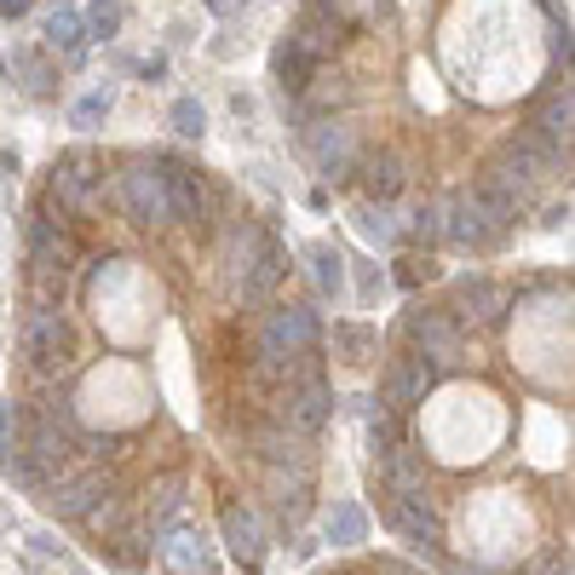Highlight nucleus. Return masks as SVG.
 I'll return each mask as SVG.
<instances>
[{"label":"nucleus","mask_w":575,"mask_h":575,"mask_svg":"<svg viewBox=\"0 0 575 575\" xmlns=\"http://www.w3.org/2000/svg\"><path fill=\"white\" fill-rule=\"evenodd\" d=\"M317 311L311 306H277L259 322V340H254V357L265 380H288L294 368H306L317 357Z\"/></svg>","instance_id":"1"},{"label":"nucleus","mask_w":575,"mask_h":575,"mask_svg":"<svg viewBox=\"0 0 575 575\" xmlns=\"http://www.w3.org/2000/svg\"><path fill=\"white\" fill-rule=\"evenodd\" d=\"M512 219H518V208L507 202L501 190H489V185H472V190H461L455 202H443V236L449 242H461V247H495L507 231H512Z\"/></svg>","instance_id":"2"},{"label":"nucleus","mask_w":575,"mask_h":575,"mask_svg":"<svg viewBox=\"0 0 575 575\" xmlns=\"http://www.w3.org/2000/svg\"><path fill=\"white\" fill-rule=\"evenodd\" d=\"M18 345L30 357L35 374H58L75 363V329L58 306H30L23 311V329H18Z\"/></svg>","instance_id":"3"},{"label":"nucleus","mask_w":575,"mask_h":575,"mask_svg":"<svg viewBox=\"0 0 575 575\" xmlns=\"http://www.w3.org/2000/svg\"><path fill=\"white\" fill-rule=\"evenodd\" d=\"M115 196H121V208H128V219H133V224H173L162 156H156V162H133V167H121Z\"/></svg>","instance_id":"4"},{"label":"nucleus","mask_w":575,"mask_h":575,"mask_svg":"<svg viewBox=\"0 0 575 575\" xmlns=\"http://www.w3.org/2000/svg\"><path fill=\"white\" fill-rule=\"evenodd\" d=\"M110 489H115V478L104 466H81V472H58V478L46 484L41 501H46V512H53L58 523H81Z\"/></svg>","instance_id":"5"},{"label":"nucleus","mask_w":575,"mask_h":575,"mask_svg":"<svg viewBox=\"0 0 575 575\" xmlns=\"http://www.w3.org/2000/svg\"><path fill=\"white\" fill-rule=\"evenodd\" d=\"M403 334H409V352L432 363V374H449L461 363V322L449 311H427V306L409 311L403 317Z\"/></svg>","instance_id":"6"},{"label":"nucleus","mask_w":575,"mask_h":575,"mask_svg":"<svg viewBox=\"0 0 575 575\" xmlns=\"http://www.w3.org/2000/svg\"><path fill=\"white\" fill-rule=\"evenodd\" d=\"M162 173H167V208H173V219H179V224H208V231H213L224 196L196 167H179V162H167V156H162Z\"/></svg>","instance_id":"7"},{"label":"nucleus","mask_w":575,"mask_h":575,"mask_svg":"<svg viewBox=\"0 0 575 575\" xmlns=\"http://www.w3.org/2000/svg\"><path fill=\"white\" fill-rule=\"evenodd\" d=\"M98 179H104V173H98V156H92V150H69V156L53 162V179H46V202L81 213V208L98 202Z\"/></svg>","instance_id":"8"},{"label":"nucleus","mask_w":575,"mask_h":575,"mask_svg":"<svg viewBox=\"0 0 575 575\" xmlns=\"http://www.w3.org/2000/svg\"><path fill=\"white\" fill-rule=\"evenodd\" d=\"M432 386H438V374H432L427 357L397 352V357L386 363V374H380V403H386L391 414H409V409H420V403L432 397Z\"/></svg>","instance_id":"9"},{"label":"nucleus","mask_w":575,"mask_h":575,"mask_svg":"<svg viewBox=\"0 0 575 575\" xmlns=\"http://www.w3.org/2000/svg\"><path fill=\"white\" fill-rule=\"evenodd\" d=\"M306 144H311V162H317V173H322V179H352V173H357V156H363V150H357V133L352 128H345V121H311V128H306Z\"/></svg>","instance_id":"10"},{"label":"nucleus","mask_w":575,"mask_h":575,"mask_svg":"<svg viewBox=\"0 0 575 575\" xmlns=\"http://www.w3.org/2000/svg\"><path fill=\"white\" fill-rule=\"evenodd\" d=\"M150 553L162 559V570H167V575H213V541H208L202 530H185V523L162 530Z\"/></svg>","instance_id":"11"},{"label":"nucleus","mask_w":575,"mask_h":575,"mask_svg":"<svg viewBox=\"0 0 575 575\" xmlns=\"http://www.w3.org/2000/svg\"><path fill=\"white\" fill-rule=\"evenodd\" d=\"M374 478H380V489H391V495H427V449L397 438L391 449L374 455Z\"/></svg>","instance_id":"12"},{"label":"nucleus","mask_w":575,"mask_h":575,"mask_svg":"<svg viewBox=\"0 0 575 575\" xmlns=\"http://www.w3.org/2000/svg\"><path fill=\"white\" fill-rule=\"evenodd\" d=\"M334 414V391H329V380L322 374H306L294 391H288V409H283V427H294V432H322V420Z\"/></svg>","instance_id":"13"},{"label":"nucleus","mask_w":575,"mask_h":575,"mask_svg":"<svg viewBox=\"0 0 575 575\" xmlns=\"http://www.w3.org/2000/svg\"><path fill=\"white\" fill-rule=\"evenodd\" d=\"M283 270H288V254H283V242L277 236H265V247L254 254V265L236 277V294H242V306H265L270 288L283 283Z\"/></svg>","instance_id":"14"},{"label":"nucleus","mask_w":575,"mask_h":575,"mask_svg":"<svg viewBox=\"0 0 575 575\" xmlns=\"http://www.w3.org/2000/svg\"><path fill=\"white\" fill-rule=\"evenodd\" d=\"M357 179H363V196L368 202H397V196H403V156H397V150H374V156H357Z\"/></svg>","instance_id":"15"},{"label":"nucleus","mask_w":575,"mask_h":575,"mask_svg":"<svg viewBox=\"0 0 575 575\" xmlns=\"http://www.w3.org/2000/svg\"><path fill=\"white\" fill-rule=\"evenodd\" d=\"M449 299H455V311H461V317H472V322H489V329L507 317V294L495 288L489 277H472V270H466V277H455Z\"/></svg>","instance_id":"16"},{"label":"nucleus","mask_w":575,"mask_h":575,"mask_svg":"<svg viewBox=\"0 0 575 575\" xmlns=\"http://www.w3.org/2000/svg\"><path fill=\"white\" fill-rule=\"evenodd\" d=\"M265 489H270V507L283 512V523H299L311 507V466H270Z\"/></svg>","instance_id":"17"},{"label":"nucleus","mask_w":575,"mask_h":575,"mask_svg":"<svg viewBox=\"0 0 575 575\" xmlns=\"http://www.w3.org/2000/svg\"><path fill=\"white\" fill-rule=\"evenodd\" d=\"M386 523L397 535H409V541H438V512L427 507V495H391L386 489V501H380Z\"/></svg>","instance_id":"18"},{"label":"nucleus","mask_w":575,"mask_h":575,"mask_svg":"<svg viewBox=\"0 0 575 575\" xmlns=\"http://www.w3.org/2000/svg\"><path fill=\"white\" fill-rule=\"evenodd\" d=\"M224 546H231V559L242 570H259L265 564V530H259V518L247 512V507H224Z\"/></svg>","instance_id":"19"},{"label":"nucleus","mask_w":575,"mask_h":575,"mask_svg":"<svg viewBox=\"0 0 575 575\" xmlns=\"http://www.w3.org/2000/svg\"><path fill=\"white\" fill-rule=\"evenodd\" d=\"M254 455L265 466H311V438L277 420V427H259L254 432Z\"/></svg>","instance_id":"20"},{"label":"nucleus","mask_w":575,"mask_h":575,"mask_svg":"<svg viewBox=\"0 0 575 575\" xmlns=\"http://www.w3.org/2000/svg\"><path fill=\"white\" fill-rule=\"evenodd\" d=\"M317 64H322V58H311L294 35H288V41H277V53H270V75H277V87H283V92H294V98H306V92H311Z\"/></svg>","instance_id":"21"},{"label":"nucleus","mask_w":575,"mask_h":575,"mask_svg":"<svg viewBox=\"0 0 575 575\" xmlns=\"http://www.w3.org/2000/svg\"><path fill=\"white\" fill-rule=\"evenodd\" d=\"M294 41L306 46L311 58H329L334 46L345 41V23H340V12H322V7H306L299 12V23H294Z\"/></svg>","instance_id":"22"},{"label":"nucleus","mask_w":575,"mask_h":575,"mask_svg":"<svg viewBox=\"0 0 575 575\" xmlns=\"http://www.w3.org/2000/svg\"><path fill=\"white\" fill-rule=\"evenodd\" d=\"M570 121H575V104H570V87H553L535 104V121H530V133H541L546 144H559L570 150Z\"/></svg>","instance_id":"23"},{"label":"nucleus","mask_w":575,"mask_h":575,"mask_svg":"<svg viewBox=\"0 0 575 575\" xmlns=\"http://www.w3.org/2000/svg\"><path fill=\"white\" fill-rule=\"evenodd\" d=\"M179 518H185V478L173 472V478H162L156 489H150V541H156L162 530H173Z\"/></svg>","instance_id":"24"},{"label":"nucleus","mask_w":575,"mask_h":575,"mask_svg":"<svg viewBox=\"0 0 575 575\" xmlns=\"http://www.w3.org/2000/svg\"><path fill=\"white\" fill-rule=\"evenodd\" d=\"M334 352L352 368H368L374 357H380V334L363 329V322H340V329H334Z\"/></svg>","instance_id":"25"},{"label":"nucleus","mask_w":575,"mask_h":575,"mask_svg":"<svg viewBox=\"0 0 575 575\" xmlns=\"http://www.w3.org/2000/svg\"><path fill=\"white\" fill-rule=\"evenodd\" d=\"M46 46H58L69 64H81V53H87V30H81V18H75L69 7H58L53 18H46Z\"/></svg>","instance_id":"26"},{"label":"nucleus","mask_w":575,"mask_h":575,"mask_svg":"<svg viewBox=\"0 0 575 575\" xmlns=\"http://www.w3.org/2000/svg\"><path fill=\"white\" fill-rule=\"evenodd\" d=\"M322 530H329V541H334V546H357V541L368 535V512H363L357 501H334V507H329V523H322Z\"/></svg>","instance_id":"27"},{"label":"nucleus","mask_w":575,"mask_h":575,"mask_svg":"<svg viewBox=\"0 0 575 575\" xmlns=\"http://www.w3.org/2000/svg\"><path fill=\"white\" fill-rule=\"evenodd\" d=\"M128 518H133V507H128V495H104V501H98L81 523H87V530H92V541H104V535H115V530H128Z\"/></svg>","instance_id":"28"},{"label":"nucleus","mask_w":575,"mask_h":575,"mask_svg":"<svg viewBox=\"0 0 575 575\" xmlns=\"http://www.w3.org/2000/svg\"><path fill=\"white\" fill-rule=\"evenodd\" d=\"M306 254H311V270H317V288L340 299V294H345V259H340V247H329V242H311Z\"/></svg>","instance_id":"29"},{"label":"nucleus","mask_w":575,"mask_h":575,"mask_svg":"<svg viewBox=\"0 0 575 575\" xmlns=\"http://www.w3.org/2000/svg\"><path fill=\"white\" fill-rule=\"evenodd\" d=\"M128 23V7L121 0H92V7L81 12V30H87V41H115V30Z\"/></svg>","instance_id":"30"},{"label":"nucleus","mask_w":575,"mask_h":575,"mask_svg":"<svg viewBox=\"0 0 575 575\" xmlns=\"http://www.w3.org/2000/svg\"><path fill=\"white\" fill-rule=\"evenodd\" d=\"M12 69L23 75V92H30V98H53L58 87V75H53V64H46L41 53H12Z\"/></svg>","instance_id":"31"},{"label":"nucleus","mask_w":575,"mask_h":575,"mask_svg":"<svg viewBox=\"0 0 575 575\" xmlns=\"http://www.w3.org/2000/svg\"><path fill=\"white\" fill-rule=\"evenodd\" d=\"M352 219H357V231H363V236H368L374 247H391L397 236H403V231H397V219L386 213V202H363V208H357Z\"/></svg>","instance_id":"32"},{"label":"nucleus","mask_w":575,"mask_h":575,"mask_svg":"<svg viewBox=\"0 0 575 575\" xmlns=\"http://www.w3.org/2000/svg\"><path fill=\"white\" fill-rule=\"evenodd\" d=\"M0 478H7V484H18V489H46V478L35 472V461L23 455L18 443H7V449H0Z\"/></svg>","instance_id":"33"},{"label":"nucleus","mask_w":575,"mask_h":575,"mask_svg":"<svg viewBox=\"0 0 575 575\" xmlns=\"http://www.w3.org/2000/svg\"><path fill=\"white\" fill-rule=\"evenodd\" d=\"M409 242H420V247H438V242H443V202H420V208H414Z\"/></svg>","instance_id":"34"},{"label":"nucleus","mask_w":575,"mask_h":575,"mask_svg":"<svg viewBox=\"0 0 575 575\" xmlns=\"http://www.w3.org/2000/svg\"><path fill=\"white\" fill-rule=\"evenodd\" d=\"M173 133L202 139V133H208V110L196 104V98H173Z\"/></svg>","instance_id":"35"},{"label":"nucleus","mask_w":575,"mask_h":575,"mask_svg":"<svg viewBox=\"0 0 575 575\" xmlns=\"http://www.w3.org/2000/svg\"><path fill=\"white\" fill-rule=\"evenodd\" d=\"M397 438H403V427H397V414L380 403V409H368V443H374V455H380V449H391Z\"/></svg>","instance_id":"36"},{"label":"nucleus","mask_w":575,"mask_h":575,"mask_svg":"<svg viewBox=\"0 0 575 575\" xmlns=\"http://www.w3.org/2000/svg\"><path fill=\"white\" fill-rule=\"evenodd\" d=\"M110 104H115V92L110 87H92L81 104H75V128H98V121L110 115Z\"/></svg>","instance_id":"37"},{"label":"nucleus","mask_w":575,"mask_h":575,"mask_svg":"<svg viewBox=\"0 0 575 575\" xmlns=\"http://www.w3.org/2000/svg\"><path fill=\"white\" fill-rule=\"evenodd\" d=\"M87 443V455L92 461H115V455H128V438H115V432H92V438H81Z\"/></svg>","instance_id":"38"},{"label":"nucleus","mask_w":575,"mask_h":575,"mask_svg":"<svg viewBox=\"0 0 575 575\" xmlns=\"http://www.w3.org/2000/svg\"><path fill=\"white\" fill-rule=\"evenodd\" d=\"M523 575H570V553H559V546H553V553H541Z\"/></svg>","instance_id":"39"},{"label":"nucleus","mask_w":575,"mask_h":575,"mask_svg":"<svg viewBox=\"0 0 575 575\" xmlns=\"http://www.w3.org/2000/svg\"><path fill=\"white\" fill-rule=\"evenodd\" d=\"M12 432H18V403H7V397H0V449L12 443Z\"/></svg>","instance_id":"40"},{"label":"nucleus","mask_w":575,"mask_h":575,"mask_svg":"<svg viewBox=\"0 0 575 575\" xmlns=\"http://www.w3.org/2000/svg\"><path fill=\"white\" fill-rule=\"evenodd\" d=\"M420 277H432V259H409L403 270H397V283H403V288H414Z\"/></svg>","instance_id":"41"},{"label":"nucleus","mask_w":575,"mask_h":575,"mask_svg":"<svg viewBox=\"0 0 575 575\" xmlns=\"http://www.w3.org/2000/svg\"><path fill=\"white\" fill-rule=\"evenodd\" d=\"M35 0H0V23H18V18H30Z\"/></svg>","instance_id":"42"},{"label":"nucleus","mask_w":575,"mask_h":575,"mask_svg":"<svg viewBox=\"0 0 575 575\" xmlns=\"http://www.w3.org/2000/svg\"><path fill=\"white\" fill-rule=\"evenodd\" d=\"M139 75H144V81H150V87H156V81H162V75H167V58H162V53H156V58H144V64H139Z\"/></svg>","instance_id":"43"},{"label":"nucleus","mask_w":575,"mask_h":575,"mask_svg":"<svg viewBox=\"0 0 575 575\" xmlns=\"http://www.w3.org/2000/svg\"><path fill=\"white\" fill-rule=\"evenodd\" d=\"M374 575H420L414 564H397V559H380V564H374Z\"/></svg>","instance_id":"44"},{"label":"nucleus","mask_w":575,"mask_h":575,"mask_svg":"<svg viewBox=\"0 0 575 575\" xmlns=\"http://www.w3.org/2000/svg\"><path fill=\"white\" fill-rule=\"evenodd\" d=\"M564 219H570V202H564V208H546V219H541V224H546V231H559Z\"/></svg>","instance_id":"45"},{"label":"nucleus","mask_w":575,"mask_h":575,"mask_svg":"<svg viewBox=\"0 0 575 575\" xmlns=\"http://www.w3.org/2000/svg\"><path fill=\"white\" fill-rule=\"evenodd\" d=\"M208 12H219V18H231V12H236V0H208Z\"/></svg>","instance_id":"46"},{"label":"nucleus","mask_w":575,"mask_h":575,"mask_svg":"<svg viewBox=\"0 0 575 575\" xmlns=\"http://www.w3.org/2000/svg\"><path fill=\"white\" fill-rule=\"evenodd\" d=\"M311 7H322V12H340V7H345V0H311Z\"/></svg>","instance_id":"47"},{"label":"nucleus","mask_w":575,"mask_h":575,"mask_svg":"<svg viewBox=\"0 0 575 575\" xmlns=\"http://www.w3.org/2000/svg\"><path fill=\"white\" fill-rule=\"evenodd\" d=\"M317 575H345V570H317Z\"/></svg>","instance_id":"48"},{"label":"nucleus","mask_w":575,"mask_h":575,"mask_svg":"<svg viewBox=\"0 0 575 575\" xmlns=\"http://www.w3.org/2000/svg\"><path fill=\"white\" fill-rule=\"evenodd\" d=\"M58 7H69V0H58Z\"/></svg>","instance_id":"49"}]
</instances>
